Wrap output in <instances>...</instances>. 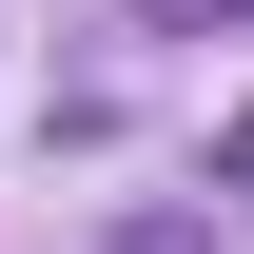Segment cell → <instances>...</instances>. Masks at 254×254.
<instances>
[{"label": "cell", "mask_w": 254, "mask_h": 254, "mask_svg": "<svg viewBox=\"0 0 254 254\" xmlns=\"http://www.w3.org/2000/svg\"><path fill=\"white\" fill-rule=\"evenodd\" d=\"M98 254H215V235H195V215H118Z\"/></svg>", "instance_id": "cell-1"}]
</instances>
